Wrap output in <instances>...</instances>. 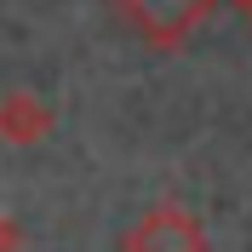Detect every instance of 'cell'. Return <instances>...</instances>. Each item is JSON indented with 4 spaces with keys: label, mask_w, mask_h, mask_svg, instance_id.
<instances>
[{
    "label": "cell",
    "mask_w": 252,
    "mask_h": 252,
    "mask_svg": "<svg viewBox=\"0 0 252 252\" xmlns=\"http://www.w3.org/2000/svg\"><path fill=\"white\" fill-rule=\"evenodd\" d=\"M103 6H115L155 52H184L218 0H103Z\"/></svg>",
    "instance_id": "cell-1"
},
{
    "label": "cell",
    "mask_w": 252,
    "mask_h": 252,
    "mask_svg": "<svg viewBox=\"0 0 252 252\" xmlns=\"http://www.w3.org/2000/svg\"><path fill=\"white\" fill-rule=\"evenodd\" d=\"M121 252H212V235L189 206L155 201L149 212L132 218V229L121 235Z\"/></svg>",
    "instance_id": "cell-2"
},
{
    "label": "cell",
    "mask_w": 252,
    "mask_h": 252,
    "mask_svg": "<svg viewBox=\"0 0 252 252\" xmlns=\"http://www.w3.org/2000/svg\"><path fill=\"white\" fill-rule=\"evenodd\" d=\"M52 132V109L34 92H6L0 97V143H17V149H34V143Z\"/></svg>",
    "instance_id": "cell-3"
},
{
    "label": "cell",
    "mask_w": 252,
    "mask_h": 252,
    "mask_svg": "<svg viewBox=\"0 0 252 252\" xmlns=\"http://www.w3.org/2000/svg\"><path fill=\"white\" fill-rule=\"evenodd\" d=\"M0 252H23V223L12 212H0Z\"/></svg>",
    "instance_id": "cell-4"
},
{
    "label": "cell",
    "mask_w": 252,
    "mask_h": 252,
    "mask_svg": "<svg viewBox=\"0 0 252 252\" xmlns=\"http://www.w3.org/2000/svg\"><path fill=\"white\" fill-rule=\"evenodd\" d=\"M223 6H235V12H241V17L252 23V0H223Z\"/></svg>",
    "instance_id": "cell-5"
}]
</instances>
